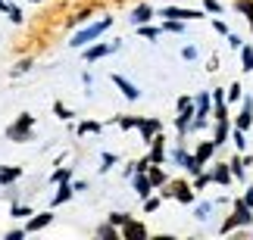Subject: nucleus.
<instances>
[{"mask_svg": "<svg viewBox=\"0 0 253 240\" xmlns=\"http://www.w3.org/2000/svg\"><path fill=\"white\" fill-rule=\"evenodd\" d=\"M110 25H113V16H103L100 22H84V28H82V32H75V34H72L69 47H72V50H82V47L94 44V41H97V37H100V34H103Z\"/></svg>", "mask_w": 253, "mask_h": 240, "instance_id": "nucleus-1", "label": "nucleus"}, {"mask_svg": "<svg viewBox=\"0 0 253 240\" xmlns=\"http://www.w3.org/2000/svg\"><path fill=\"white\" fill-rule=\"evenodd\" d=\"M250 225H253V209L244 203V197H238L235 200V209H231V215L222 222L219 234H231L235 228H250Z\"/></svg>", "mask_w": 253, "mask_h": 240, "instance_id": "nucleus-2", "label": "nucleus"}, {"mask_svg": "<svg viewBox=\"0 0 253 240\" xmlns=\"http://www.w3.org/2000/svg\"><path fill=\"white\" fill-rule=\"evenodd\" d=\"M32 128H35V116L32 112H22V116L6 128V137L16 140V143H25V140H32Z\"/></svg>", "mask_w": 253, "mask_h": 240, "instance_id": "nucleus-3", "label": "nucleus"}, {"mask_svg": "<svg viewBox=\"0 0 253 240\" xmlns=\"http://www.w3.org/2000/svg\"><path fill=\"white\" fill-rule=\"evenodd\" d=\"M157 16H163V19H181V22H197V19H207V9H188V6H163Z\"/></svg>", "mask_w": 253, "mask_h": 240, "instance_id": "nucleus-4", "label": "nucleus"}, {"mask_svg": "<svg viewBox=\"0 0 253 240\" xmlns=\"http://www.w3.org/2000/svg\"><path fill=\"white\" fill-rule=\"evenodd\" d=\"M82 56H84V63L91 66V63H97V60H103V56H110V53H116V50H122V41H113V44H87V47H82Z\"/></svg>", "mask_w": 253, "mask_h": 240, "instance_id": "nucleus-5", "label": "nucleus"}, {"mask_svg": "<svg viewBox=\"0 0 253 240\" xmlns=\"http://www.w3.org/2000/svg\"><path fill=\"white\" fill-rule=\"evenodd\" d=\"M163 197H172V200H178V203H184V206H194V197H197V190H194L188 181H172L169 190H163Z\"/></svg>", "mask_w": 253, "mask_h": 240, "instance_id": "nucleus-6", "label": "nucleus"}, {"mask_svg": "<svg viewBox=\"0 0 253 240\" xmlns=\"http://www.w3.org/2000/svg\"><path fill=\"white\" fill-rule=\"evenodd\" d=\"M110 81H113L116 88L122 91V97H125V100H141V88H138V84H134V81H128V78H125V75L113 72V75H110Z\"/></svg>", "mask_w": 253, "mask_h": 240, "instance_id": "nucleus-7", "label": "nucleus"}, {"mask_svg": "<svg viewBox=\"0 0 253 240\" xmlns=\"http://www.w3.org/2000/svg\"><path fill=\"white\" fill-rule=\"evenodd\" d=\"M131 187H134V194H138L141 200H147V197L153 194V190H157L147 171H134V175H131Z\"/></svg>", "mask_w": 253, "mask_h": 240, "instance_id": "nucleus-8", "label": "nucleus"}, {"mask_svg": "<svg viewBox=\"0 0 253 240\" xmlns=\"http://www.w3.org/2000/svg\"><path fill=\"white\" fill-rule=\"evenodd\" d=\"M147 147H150V153H147L150 162L163 166V162H166V156H169V153H166V137H163V131H160V134H153V140L147 143Z\"/></svg>", "mask_w": 253, "mask_h": 240, "instance_id": "nucleus-9", "label": "nucleus"}, {"mask_svg": "<svg viewBox=\"0 0 253 240\" xmlns=\"http://www.w3.org/2000/svg\"><path fill=\"white\" fill-rule=\"evenodd\" d=\"M119 234L125 237V240H147V225H141V222H134V218H128L122 228H119Z\"/></svg>", "mask_w": 253, "mask_h": 240, "instance_id": "nucleus-10", "label": "nucleus"}, {"mask_svg": "<svg viewBox=\"0 0 253 240\" xmlns=\"http://www.w3.org/2000/svg\"><path fill=\"white\" fill-rule=\"evenodd\" d=\"M250 125H253V97H244V100H241V112L235 116V128L247 131Z\"/></svg>", "mask_w": 253, "mask_h": 240, "instance_id": "nucleus-11", "label": "nucleus"}, {"mask_svg": "<svg viewBox=\"0 0 253 240\" xmlns=\"http://www.w3.org/2000/svg\"><path fill=\"white\" fill-rule=\"evenodd\" d=\"M53 222V209H47V212H38V215H28V222H25V231L28 234H35V231H44L47 225Z\"/></svg>", "mask_w": 253, "mask_h": 240, "instance_id": "nucleus-12", "label": "nucleus"}, {"mask_svg": "<svg viewBox=\"0 0 253 240\" xmlns=\"http://www.w3.org/2000/svg\"><path fill=\"white\" fill-rule=\"evenodd\" d=\"M216 140H200L197 143V150H194V156H197V162H200V166H210V162H212V156H216Z\"/></svg>", "mask_w": 253, "mask_h": 240, "instance_id": "nucleus-13", "label": "nucleus"}, {"mask_svg": "<svg viewBox=\"0 0 253 240\" xmlns=\"http://www.w3.org/2000/svg\"><path fill=\"white\" fill-rule=\"evenodd\" d=\"M138 131H141V140H144V143H150V140H153V134H160V131H163V122H160V119H153V116H150V119H141Z\"/></svg>", "mask_w": 253, "mask_h": 240, "instance_id": "nucleus-14", "label": "nucleus"}, {"mask_svg": "<svg viewBox=\"0 0 253 240\" xmlns=\"http://www.w3.org/2000/svg\"><path fill=\"white\" fill-rule=\"evenodd\" d=\"M212 184H222V187H228L231 181H235V175H231V166L228 162H219V166H212Z\"/></svg>", "mask_w": 253, "mask_h": 240, "instance_id": "nucleus-15", "label": "nucleus"}, {"mask_svg": "<svg viewBox=\"0 0 253 240\" xmlns=\"http://www.w3.org/2000/svg\"><path fill=\"white\" fill-rule=\"evenodd\" d=\"M153 16H157V13H153V6H147V3H138V6L131 9V16H128V19H131V25L138 28V25H147Z\"/></svg>", "mask_w": 253, "mask_h": 240, "instance_id": "nucleus-16", "label": "nucleus"}, {"mask_svg": "<svg viewBox=\"0 0 253 240\" xmlns=\"http://www.w3.org/2000/svg\"><path fill=\"white\" fill-rule=\"evenodd\" d=\"M212 140H216V147H222L225 140H231V119H216V128H212Z\"/></svg>", "mask_w": 253, "mask_h": 240, "instance_id": "nucleus-17", "label": "nucleus"}, {"mask_svg": "<svg viewBox=\"0 0 253 240\" xmlns=\"http://www.w3.org/2000/svg\"><path fill=\"white\" fill-rule=\"evenodd\" d=\"M56 187H60V190H56V194H53V200H50L53 206H63V203H69V200L75 197V187H72V181H63V184H56Z\"/></svg>", "mask_w": 253, "mask_h": 240, "instance_id": "nucleus-18", "label": "nucleus"}, {"mask_svg": "<svg viewBox=\"0 0 253 240\" xmlns=\"http://www.w3.org/2000/svg\"><path fill=\"white\" fill-rule=\"evenodd\" d=\"M228 166H231V175H235L238 181H244V178H247V162H244V153H235V156L228 159Z\"/></svg>", "mask_w": 253, "mask_h": 240, "instance_id": "nucleus-19", "label": "nucleus"}, {"mask_svg": "<svg viewBox=\"0 0 253 240\" xmlns=\"http://www.w3.org/2000/svg\"><path fill=\"white\" fill-rule=\"evenodd\" d=\"M147 175H150V181H153V187H166V184H169V175L163 171V166H157V162H150Z\"/></svg>", "mask_w": 253, "mask_h": 240, "instance_id": "nucleus-20", "label": "nucleus"}, {"mask_svg": "<svg viewBox=\"0 0 253 240\" xmlns=\"http://www.w3.org/2000/svg\"><path fill=\"white\" fill-rule=\"evenodd\" d=\"M22 178V169L19 166H0V184H13V181H19Z\"/></svg>", "mask_w": 253, "mask_h": 240, "instance_id": "nucleus-21", "label": "nucleus"}, {"mask_svg": "<svg viewBox=\"0 0 253 240\" xmlns=\"http://www.w3.org/2000/svg\"><path fill=\"white\" fill-rule=\"evenodd\" d=\"M212 209H216V203H212V200H203V203L194 206V218H197V222H210Z\"/></svg>", "mask_w": 253, "mask_h": 240, "instance_id": "nucleus-22", "label": "nucleus"}, {"mask_svg": "<svg viewBox=\"0 0 253 240\" xmlns=\"http://www.w3.org/2000/svg\"><path fill=\"white\" fill-rule=\"evenodd\" d=\"M235 9L247 19V25H250V32H253V0H235Z\"/></svg>", "mask_w": 253, "mask_h": 240, "instance_id": "nucleus-23", "label": "nucleus"}, {"mask_svg": "<svg viewBox=\"0 0 253 240\" xmlns=\"http://www.w3.org/2000/svg\"><path fill=\"white\" fill-rule=\"evenodd\" d=\"M225 100L228 103H241V100H244V88H241V81H231L225 88Z\"/></svg>", "mask_w": 253, "mask_h": 240, "instance_id": "nucleus-24", "label": "nucleus"}, {"mask_svg": "<svg viewBox=\"0 0 253 240\" xmlns=\"http://www.w3.org/2000/svg\"><path fill=\"white\" fill-rule=\"evenodd\" d=\"M238 53H241V69H244V72H253V44H244Z\"/></svg>", "mask_w": 253, "mask_h": 240, "instance_id": "nucleus-25", "label": "nucleus"}, {"mask_svg": "<svg viewBox=\"0 0 253 240\" xmlns=\"http://www.w3.org/2000/svg\"><path fill=\"white\" fill-rule=\"evenodd\" d=\"M184 25L188 22H181V19H163V32L169 34H184Z\"/></svg>", "mask_w": 253, "mask_h": 240, "instance_id": "nucleus-26", "label": "nucleus"}, {"mask_svg": "<svg viewBox=\"0 0 253 240\" xmlns=\"http://www.w3.org/2000/svg\"><path fill=\"white\" fill-rule=\"evenodd\" d=\"M113 122L119 125L122 131H134V128L141 125V116H119V119H113Z\"/></svg>", "mask_w": 253, "mask_h": 240, "instance_id": "nucleus-27", "label": "nucleus"}, {"mask_svg": "<svg viewBox=\"0 0 253 240\" xmlns=\"http://www.w3.org/2000/svg\"><path fill=\"white\" fill-rule=\"evenodd\" d=\"M231 140H235V150L238 153L247 150V131L244 128H231Z\"/></svg>", "mask_w": 253, "mask_h": 240, "instance_id": "nucleus-28", "label": "nucleus"}, {"mask_svg": "<svg viewBox=\"0 0 253 240\" xmlns=\"http://www.w3.org/2000/svg\"><path fill=\"white\" fill-rule=\"evenodd\" d=\"M138 34H141V37H147V41H157V37L163 34V25H160V28H157V25H150V22H147V25H138Z\"/></svg>", "mask_w": 253, "mask_h": 240, "instance_id": "nucleus-29", "label": "nucleus"}, {"mask_svg": "<svg viewBox=\"0 0 253 240\" xmlns=\"http://www.w3.org/2000/svg\"><path fill=\"white\" fill-rule=\"evenodd\" d=\"M53 116H56V119H63V122H72V119H75V112L66 106V103L56 100V103H53Z\"/></svg>", "mask_w": 253, "mask_h": 240, "instance_id": "nucleus-30", "label": "nucleus"}, {"mask_svg": "<svg viewBox=\"0 0 253 240\" xmlns=\"http://www.w3.org/2000/svg\"><path fill=\"white\" fill-rule=\"evenodd\" d=\"M210 184H212V171L203 169L200 175H194V184H191V187H194V190H203V187H210Z\"/></svg>", "mask_w": 253, "mask_h": 240, "instance_id": "nucleus-31", "label": "nucleus"}, {"mask_svg": "<svg viewBox=\"0 0 253 240\" xmlns=\"http://www.w3.org/2000/svg\"><path fill=\"white\" fill-rule=\"evenodd\" d=\"M116 162H119V156H116V153H110V150L100 153V175H106V171H110Z\"/></svg>", "mask_w": 253, "mask_h": 240, "instance_id": "nucleus-32", "label": "nucleus"}, {"mask_svg": "<svg viewBox=\"0 0 253 240\" xmlns=\"http://www.w3.org/2000/svg\"><path fill=\"white\" fill-rule=\"evenodd\" d=\"M100 131H103V125H100V122H91V119L79 122V134H100Z\"/></svg>", "mask_w": 253, "mask_h": 240, "instance_id": "nucleus-33", "label": "nucleus"}, {"mask_svg": "<svg viewBox=\"0 0 253 240\" xmlns=\"http://www.w3.org/2000/svg\"><path fill=\"white\" fill-rule=\"evenodd\" d=\"M97 237H103V240H116V237H122V234L116 231V225H113V222H106V225L97 228Z\"/></svg>", "mask_w": 253, "mask_h": 240, "instance_id": "nucleus-34", "label": "nucleus"}, {"mask_svg": "<svg viewBox=\"0 0 253 240\" xmlns=\"http://www.w3.org/2000/svg\"><path fill=\"white\" fill-rule=\"evenodd\" d=\"M63 181H72V169H53L50 171V184H63Z\"/></svg>", "mask_w": 253, "mask_h": 240, "instance_id": "nucleus-35", "label": "nucleus"}, {"mask_svg": "<svg viewBox=\"0 0 253 240\" xmlns=\"http://www.w3.org/2000/svg\"><path fill=\"white\" fill-rule=\"evenodd\" d=\"M3 13H6V19H9L13 25H22V9H19L16 3H6V9H3Z\"/></svg>", "mask_w": 253, "mask_h": 240, "instance_id": "nucleus-36", "label": "nucleus"}, {"mask_svg": "<svg viewBox=\"0 0 253 240\" xmlns=\"http://www.w3.org/2000/svg\"><path fill=\"white\" fill-rule=\"evenodd\" d=\"M9 215H13V218H28V215H35V209H28V206H19V203H13V206H9Z\"/></svg>", "mask_w": 253, "mask_h": 240, "instance_id": "nucleus-37", "label": "nucleus"}, {"mask_svg": "<svg viewBox=\"0 0 253 240\" xmlns=\"http://www.w3.org/2000/svg\"><path fill=\"white\" fill-rule=\"evenodd\" d=\"M91 16H94V9H82V13H75L69 22L72 25H84V22H91Z\"/></svg>", "mask_w": 253, "mask_h": 240, "instance_id": "nucleus-38", "label": "nucleus"}, {"mask_svg": "<svg viewBox=\"0 0 253 240\" xmlns=\"http://www.w3.org/2000/svg\"><path fill=\"white\" fill-rule=\"evenodd\" d=\"M203 9H207V16H222V3H219V0H203Z\"/></svg>", "mask_w": 253, "mask_h": 240, "instance_id": "nucleus-39", "label": "nucleus"}, {"mask_svg": "<svg viewBox=\"0 0 253 240\" xmlns=\"http://www.w3.org/2000/svg\"><path fill=\"white\" fill-rule=\"evenodd\" d=\"M160 203H163V197H147V200H144V212H157V209H160Z\"/></svg>", "mask_w": 253, "mask_h": 240, "instance_id": "nucleus-40", "label": "nucleus"}, {"mask_svg": "<svg viewBox=\"0 0 253 240\" xmlns=\"http://www.w3.org/2000/svg\"><path fill=\"white\" fill-rule=\"evenodd\" d=\"M225 41H228V47H231V50H241V47H244V37H241V34H235V32H228V34H225Z\"/></svg>", "mask_w": 253, "mask_h": 240, "instance_id": "nucleus-41", "label": "nucleus"}, {"mask_svg": "<svg viewBox=\"0 0 253 240\" xmlns=\"http://www.w3.org/2000/svg\"><path fill=\"white\" fill-rule=\"evenodd\" d=\"M128 218H131V215H128V212H110V222H113V225H116V228H122V225H125V222H128Z\"/></svg>", "mask_w": 253, "mask_h": 240, "instance_id": "nucleus-42", "label": "nucleus"}, {"mask_svg": "<svg viewBox=\"0 0 253 240\" xmlns=\"http://www.w3.org/2000/svg\"><path fill=\"white\" fill-rule=\"evenodd\" d=\"M181 60H188V63L197 60V47H194V44H184V47H181Z\"/></svg>", "mask_w": 253, "mask_h": 240, "instance_id": "nucleus-43", "label": "nucleus"}, {"mask_svg": "<svg viewBox=\"0 0 253 240\" xmlns=\"http://www.w3.org/2000/svg\"><path fill=\"white\" fill-rule=\"evenodd\" d=\"M212 28H216V34H222V37H225V34L231 32V28H228L225 22H222V19H212Z\"/></svg>", "mask_w": 253, "mask_h": 240, "instance_id": "nucleus-44", "label": "nucleus"}, {"mask_svg": "<svg viewBox=\"0 0 253 240\" xmlns=\"http://www.w3.org/2000/svg\"><path fill=\"white\" fill-rule=\"evenodd\" d=\"M147 169H150V156H144V159L134 162V171H147Z\"/></svg>", "mask_w": 253, "mask_h": 240, "instance_id": "nucleus-45", "label": "nucleus"}, {"mask_svg": "<svg viewBox=\"0 0 253 240\" xmlns=\"http://www.w3.org/2000/svg\"><path fill=\"white\" fill-rule=\"evenodd\" d=\"M28 231H25V228H13V231H9L6 234V240H19V237H25Z\"/></svg>", "mask_w": 253, "mask_h": 240, "instance_id": "nucleus-46", "label": "nucleus"}, {"mask_svg": "<svg viewBox=\"0 0 253 240\" xmlns=\"http://www.w3.org/2000/svg\"><path fill=\"white\" fill-rule=\"evenodd\" d=\"M32 66H35L32 60H22V63H19V66H16V75H19V72H28V69H32Z\"/></svg>", "mask_w": 253, "mask_h": 240, "instance_id": "nucleus-47", "label": "nucleus"}, {"mask_svg": "<svg viewBox=\"0 0 253 240\" xmlns=\"http://www.w3.org/2000/svg\"><path fill=\"white\" fill-rule=\"evenodd\" d=\"M244 203H247V206H250V209H253V184H250V187H247V190H244Z\"/></svg>", "mask_w": 253, "mask_h": 240, "instance_id": "nucleus-48", "label": "nucleus"}, {"mask_svg": "<svg viewBox=\"0 0 253 240\" xmlns=\"http://www.w3.org/2000/svg\"><path fill=\"white\" fill-rule=\"evenodd\" d=\"M72 187H75V194H84V190H87V181H75Z\"/></svg>", "mask_w": 253, "mask_h": 240, "instance_id": "nucleus-49", "label": "nucleus"}, {"mask_svg": "<svg viewBox=\"0 0 253 240\" xmlns=\"http://www.w3.org/2000/svg\"><path fill=\"white\" fill-rule=\"evenodd\" d=\"M32 3H41V0H32Z\"/></svg>", "mask_w": 253, "mask_h": 240, "instance_id": "nucleus-50", "label": "nucleus"}]
</instances>
